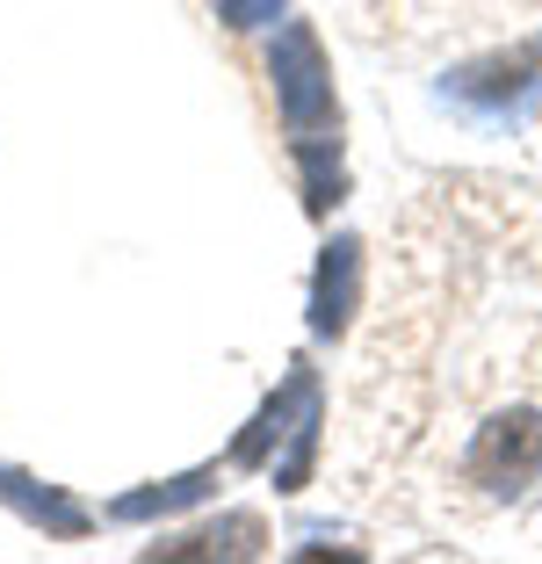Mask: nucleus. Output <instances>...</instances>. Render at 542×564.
<instances>
[{
	"label": "nucleus",
	"instance_id": "1",
	"mask_svg": "<svg viewBox=\"0 0 542 564\" xmlns=\"http://www.w3.org/2000/svg\"><path fill=\"white\" fill-rule=\"evenodd\" d=\"M268 80H275V109H282V123H290V138L340 131V109H333V73H326V51H318V30H312V22H282L275 58H268Z\"/></svg>",
	"mask_w": 542,
	"mask_h": 564
},
{
	"label": "nucleus",
	"instance_id": "2",
	"mask_svg": "<svg viewBox=\"0 0 542 564\" xmlns=\"http://www.w3.org/2000/svg\"><path fill=\"white\" fill-rule=\"evenodd\" d=\"M463 470H470V485H485V492H499V499H513L521 485H535L542 478V413L535 405H513V413H499L492 427H477Z\"/></svg>",
	"mask_w": 542,
	"mask_h": 564
},
{
	"label": "nucleus",
	"instance_id": "3",
	"mask_svg": "<svg viewBox=\"0 0 542 564\" xmlns=\"http://www.w3.org/2000/svg\"><path fill=\"white\" fill-rule=\"evenodd\" d=\"M535 87H542V44H521L507 58H477V66L448 73V95L463 109H477V117H521L535 101Z\"/></svg>",
	"mask_w": 542,
	"mask_h": 564
},
{
	"label": "nucleus",
	"instance_id": "4",
	"mask_svg": "<svg viewBox=\"0 0 542 564\" xmlns=\"http://www.w3.org/2000/svg\"><path fill=\"white\" fill-rule=\"evenodd\" d=\"M304 413H326V405H318V377H312L304 362H290L282 391L261 405V413H253V427L239 434V442H231V464H239V470H261V464H268V448H275V442H290Z\"/></svg>",
	"mask_w": 542,
	"mask_h": 564
},
{
	"label": "nucleus",
	"instance_id": "5",
	"mask_svg": "<svg viewBox=\"0 0 542 564\" xmlns=\"http://www.w3.org/2000/svg\"><path fill=\"white\" fill-rule=\"evenodd\" d=\"M355 297H361V239L340 232L326 253H318V275H312V333H318V340L347 333Z\"/></svg>",
	"mask_w": 542,
	"mask_h": 564
},
{
	"label": "nucleus",
	"instance_id": "6",
	"mask_svg": "<svg viewBox=\"0 0 542 564\" xmlns=\"http://www.w3.org/2000/svg\"><path fill=\"white\" fill-rule=\"evenodd\" d=\"M0 507H15V514L44 535H87L95 529V514H87L73 492H58V485L30 478V470H15V464H0Z\"/></svg>",
	"mask_w": 542,
	"mask_h": 564
},
{
	"label": "nucleus",
	"instance_id": "7",
	"mask_svg": "<svg viewBox=\"0 0 542 564\" xmlns=\"http://www.w3.org/2000/svg\"><path fill=\"white\" fill-rule=\"evenodd\" d=\"M261 543H268V529L253 514H225V521H210V529H188V535H174V543H152L145 557H196V564H210V557H261Z\"/></svg>",
	"mask_w": 542,
	"mask_h": 564
},
{
	"label": "nucleus",
	"instance_id": "8",
	"mask_svg": "<svg viewBox=\"0 0 542 564\" xmlns=\"http://www.w3.org/2000/svg\"><path fill=\"white\" fill-rule=\"evenodd\" d=\"M217 470H181V478L166 485H145V492H123L109 507V521H160V514H181V507H196V499H210Z\"/></svg>",
	"mask_w": 542,
	"mask_h": 564
},
{
	"label": "nucleus",
	"instance_id": "9",
	"mask_svg": "<svg viewBox=\"0 0 542 564\" xmlns=\"http://www.w3.org/2000/svg\"><path fill=\"white\" fill-rule=\"evenodd\" d=\"M296 166H304V210L326 217L333 203H340L347 174H340V138L318 131V138H296Z\"/></svg>",
	"mask_w": 542,
	"mask_h": 564
},
{
	"label": "nucleus",
	"instance_id": "10",
	"mask_svg": "<svg viewBox=\"0 0 542 564\" xmlns=\"http://www.w3.org/2000/svg\"><path fill=\"white\" fill-rule=\"evenodd\" d=\"M217 15H225L231 30H261V22L282 15V0H217Z\"/></svg>",
	"mask_w": 542,
	"mask_h": 564
}]
</instances>
